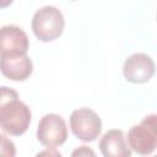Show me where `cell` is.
<instances>
[{
    "instance_id": "3",
    "label": "cell",
    "mask_w": 157,
    "mask_h": 157,
    "mask_svg": "<svg viewBox=\"0 0 157 157\" xmlns=\"http://www.w3.org/2000/svg\"><path fill=\"white\" fill-rule=\"evenodd\" d=\"M130 150L141 156L151 155L157 146V115H146L140 124L130 128L128 132Z\"/></svg>"
},
{
    "instance_id": "2",
    "label": "cell",
    "mask_w": 157,
    "mask_h": 157,
    "mask_svg": "<svg viewBox=\"0 0 157 157\" xmlns=\"http://www.w3.org/2000/svg\"><path fill=\"white\" fill-rule=\"evenodd\" d=\"M32 31L42 42H52L60 37L64 31L65 20L63 12L53 6L45 5L38 9L32 17Z\"/></svg>"
},
{
    "instance_id": "13",
    "label": "cell",
    "mask_w": 157,
    "mask_h": 157,
    "mask_svg": "<svg viewBox=\"0 0 157 157\" xmlns=\"http://www.w3.org/2000/svg\"><path fill=\"white\" fill-rule=\"evenodd\" d=\"M153 157H156V156H153Z\"/></svg>"
},
{
    "instance_id": "4",
    "label": "cell",
    "mask_w": 157,
    "mask_h": 157,
    "mask_svg": "<svg viewBox=\"0 0 157 157\" xmlns=\"http://www.w3.org/2000/svg\"><path fill=\"white\" fill-rule=\"evenodd\" d=\"M70 128L78 140L91 142L99 136L102 121L94 110L90 108H78L70 115Z\"/></svg>"
},
{
    "instance_id": "10",
    "label": "cell",
    "mask_w": 157,
    "mask_h": 157,
    "mask_svg": "<svg viewBox=\"0 0 157 157\" xmlns=\"http://www.w3.org/2000/svg\"><path fill=\"white\" fill-rule=\"evenodd\" d=\"M0 157H16L15 144L4 134H0Z\"/></svg>"
},
{
    "instance_id": "7",
    "label": "cell",
    "mask_w": 157,
    "mask_h": 157,
    "mask_svg": "<svg viewBox=\"0 0 157 157\" xmlns=\"http://www.w3.org/2000/svg\"><path fill=\"white\" fill-rule=\"evenodd\" d=\"M123 74L132 83L147 82L155 74V61L145 53H135L125 60Z\"/></svg>"
},
{
    "instance_id": "1",
    "label": "cell",
    "mask_w": 157,
    "mask_h": 157,
    "mask_svg": "<svg viewBox=\"0 0 157 157\" xmlns=\"http://www.w3.org/2000/svg\"><path fill=\"white\" fill-rule=\"evenodd\" d=\"M32 113L29 107L20 101L18 93L7 86H0V128L9 135L20 136L27 131Z\"/></svg>"
},
{
    "instance_id": "5",
    "label": "cell",
    "mask_w": 157,
    "mask_h": 157,
    "mask_svg": "<svg viewBox=\"0 0 157 157\" xmlns=\"http://www.w3.org/2000/svg\"><path fill=\"white\" fill-rule=\"evenodd\" d=\"M37 139L42 145L48 147L63 145L67 139V128L65 120L54 113L43 115L38 123Z\"/></svg>"
},
{
    "instance_id": "12",
    "label": "cell",
    "mask_w": 157,
    "mask_h": 157,
    "mask_svg": "<svg viewBox=\"0 0 157 157\" xmlns=\"http://www.w3.org/2000/svg\"><path fill=\"white\" fill-rule=\"evenodd\" d=\"M34 157H63V156L54 147H48V148H45L43 151H39Z\"/></svg>"
},
{
    "instance_id": "11",
    "label": "cell",
    "mask_w": 157,
    "mask_h": 157,
    "mask_svg": "<svg viewBox=\"0 0 157 157\" xmlns=\"http://www.w3.org/2000/svg\"><path fill=\"white\" fill-rule=\"evenodd\" d=\"M70 157H97L94 151L86 146V145H82V146H78L76 147L72 152H71V156Z\"/></svg>"
},
{
    "instance_id": "8",
    "label": "cell",
    "mask_w": 157,
    "mask_h": 157,
    "mask_svg": "<svg viewBox=\"0 0 157 157\" xmlns=\"http://www.w3.org/2000/svg\"><path fill=\"white\" fill-rule=\"evenodd\" d=\"M0 71L9 80L25 81L31 76L33 71V64L27 54L5 56L0 58Z\"/></svg>"
},
{
    "instance_id": "9",
    "label": "cell",
    "mask_w": 157,
    "mask_h": 157,
    "mask_svg": "<svg viewBox=\"0 0 157 157\" xmlns=\"http://www.w3.org/2000/svg\"><path fill=\"white\" fill-rule=\"evenodd\" d=\"M103 157H131V150L126 142L123 130H108L99 141Z\"/></svg>"
},
{
    "instance_id": "6",
    "label": "cell",
    "mask_w": 157,
    "mask_h": 157,
    "mask_svg": "<svg viewBox=\"0 0 157 157\" xmlns=\"http://www.w3.org/2000/svg\"><path fill=\"white\" fill-rule=\"evenodd\" d=\"M29 39L26 32L16 25H6L0 28V58L26 55Z\"/></svg>"
}]
</instances>
